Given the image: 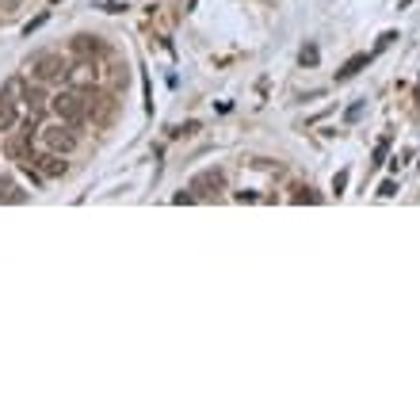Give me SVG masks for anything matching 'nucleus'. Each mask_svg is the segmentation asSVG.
Here are the masks:
<instances>
[{
	"label": "nucleus",
	"instance_id": "7ed1b4c3",
	"mask_svg": "<svg viewBox=\"0 0 420 420\" xmlns=\"http://www.w3.org/2000/svg\"><path fill=\"white\" fill-rule=\"evenodd\" d=\"M188 188H191L195 199H214V195L226 191V172H222V168H203Z\"/></svg>",
	"mask_w": 420,
	"mask_h": 420
},
{
	"label": "nucleus",
	"instance_id": "9d476101",
	"mask_svg": "<svg viewBox=\"0 0 420 420\" xmlns=\"http://www.w3.org/2000/svg\"><path fill=\"white\" fill-rule=\"evenodd\" d=\"M16 126V104L0 100V130H12Z\"/></svg>",
	"mask_w": 420,
	"mask_h": 420
},
{
	"label": "nucleus",
	"instance_id": "1a4fd4ad",
	"mask_svg": "<svg viewBox=\"0 0 420 420\" xmlns=\"http://www.w3.org/2000/svg\"><path fill=\"white\" fill-rule=\"evenodd\" d=\"M35 164L42 168V176H65V161H58V157H39Z\"/></svg>",
	"mask_w": 420,
	"mask_h": 420
},
{
	"label": "nucleus",
	"instance_id": "2eb2a0df",
	"mask_svg": "<svg viewBox=\"0 0 420 420\" xmlns=\"http://www.w3.org/2000/svg\"><path fill=\"white\" fill-rule=\"evenodd\" d=\"M378 195H382V199H390V195H397V184H394V180H386V184H382V188H378Z\"/></svg>",
	"mask_w": 420,
	"mask_h": 420
},
{
	"label": "nucleus",
	"instance_id": "9b49d317",
	"mask_svg": "<svg viewBox=\"0 0 420 420\" xmlns=\"http://www.w3.org/2000/svg\"><path fill=\"white\" fill-rule=\"evenodd\" d=\"M4 203H27V195L20 188H12V184H4V195H0Z\"/></svg>",
	"mask_w": 420,
	"mask_h": 420
},
{
	"label": "nucleus",
	"instance_id": "a211bd4d",
	"mask_svg": "<svg viewBox=\"0 0 420 420\" xmlns=\"http://www.w3.org/2000/svg\"><path fill=\"white\" fill-rule=\"evenodd\" d=\"M386 145H390V142H378V149H375V164H382V157H386Z\"/></svg>",
	"mask_w": 420,
	"mask_h": 420
},
{
	"label": "nucleus",
	"instance_id": "20e7f679",
	"mask_svg": "<svg viewBox=\"0 0 420 420\" xmlns=\"http://www.w3.org/2000/svg\"><path fill=\"white\" fill-rule=\"evenodd\" d=\"M35 130H39V126L27 123L16 138H8V157H12L16 164H23V168H31V161H35V157H31V134H35Z\"/></svg>",
	"mask_w": 420,
	"mask_h": 420
},
{
	"label": "nucleus",
	"instance_id": "dca6fc26",
	"mask_svg": "<svg viewBox=\"0 0 420 420\" xmlns=\"http://www.w3.org/2000/svg\"><path fill=\"white\" fill-rule=\"evenodd\" d=\"M172 203H180V207H184V203H195V195H191V188L188 191H180V195H176V199Z\"/></svg>",
	"mask_w": 420,
	"mask_h": 420
},
{
	"label": "nucleus",
	"instance_id": "0eeeda50",
	"mask_svg": "<svg viewBox=\"0 0 420 420\" xmlns=\"http://www.w3.org/2000/svg\"><path fill=\"white\" fill-rule=\"evenodd\" d=\"M371 58H375V54H356L352 61H344V69H336V80H352L359 69H367V65H371Z\"/></svg>",
	"mask_w": 420,
	"mask_h": 420
},
{
	"label": "nucleus",
	"instance_id": "f03ea898",
	"mask_svg": "<svg viewBox=\"0 0 420 420\" xmlns=\"http://www.w3.org/2000/svg\"><path fill=\"white\" fill-rule=\"evenodd\" d=\"M27 69H31V77L39 80V84H50V80H61L65 73H69V65H65V58H61V54L46 50V54H35Z\"/></svg>",
	"mask_w": 420,
	"mask_h": 420
},
{
	"label": "nucleus",
	"instance_id": "6ab92c4d",
	"mask_svg": "<svg viewBox=\"0 0 420 420\" xmlns=\"http://www.w3.org/2000/svg\"><path fill=\"white\" fill-rule=\"evenodd\" d=\"M409 4H413V0H397V8H409Z\"/></svg>",
	"mask_w": 420,
	"mask_h": 420
},
{
	"label": "nucleus",
	"instance_id": "4468645a",
	"mask_svg": "<svg viewBox=\"0 0 420 420\" xmlns=\"http://www.w3.org/2000/svg\"><path fill=\"white\" fill-rule=\"evenodd\" d=\"M302 65H317V46H302Z\"/></svg>",
	"mask_w": 420,
	"mask_h": 420
},
{
	"label": "nucleus",
	"instance_id": "f257e3e1",
	"mask_svg": "<svg viewBox=\"0 0 420 420\" xmlns=\"http://www.w3.org/2000/svg\"><path fill=\"white\" fill-rule=\"evenodd\" d=\"M50 111L61 119L65 126H77V123H84V115H88V92L65 88V92H58V96H50Z\"/></svg>",
	"mask_w": 420,
	"mask_h": 420
},
{
	"label": "nucleus",
	"instance_id": "6e6552de",
	"mask_svg": "<svg viewBox=\"0 0 420 420\" xmlns=\"http://www.w3.org/2000/svg\"><path fill=\"white\" fill-rule=\"evenodd\" d=\"M73 50H77L80 58H96L104 46H100V39H92V35H77V39H73Z\"/></svg>",
	"mask_w": 420,
	"mask_h": 420
},
{
	"label": "nucleus",
	"instance_id": "f3484780",
	"mask_svg": "<svg viewBox=\"0 0 420 420\" xmlns=\"http://www.w3.org/2000/svg\"><path fill=\"white\" fill-rule=\"evenodd\" d=\"M42 23H46V16H39V20H31V23H27V27H23V31H27V35H31V31H39V27H42Z\"/></svg>",
	"mask_w": 420,
	"mask_h": 420
},
{
	"label": "nucleus",
	"instance_id": "39448f33",
	"mask_svg": "<svg viewBox=\"0 0 420 420\" xmlns=\"http://www.w3.org/2000/svg\"><path fill=\"white\" fill-rule=\"evenodd\" d=\"M65 80H69V88H80V92L96 88V80H100V69H96V61H92V58H80V61L73 65L69 73H65Z\"/></svg>",
	"mask_w": 420,
	"mask_h": 420
},
{
	"label": "nucleus",
	"instance_id": "f8f14e48",
	"mask_svg": "<svg viewBox=\"0 0 420 420\" xmlns=\"http://www.w3.org/2000/svg\"><path fill=\"white\" fill-rule=\"evenodd\" d=\"M294 203H321V195H313L310 188H298V195H294Z\"/></svg>",
	"mask_w": 420,
	"mask_h": 420
},
{
	"label": "nucleus",
	"instance_id": "ddd939ff",
	"mask_svg": "<svg viewBox=\"0 0 420 420\" xmlns=\"http://www.w3.org/2000/svg\"><path fill=\"white\" fill-rule=\"evenodd\" d=\"M344 188H348V172H336V176H332V191L340 195Z\"/></svg>",
	"mask_w": 420,
	"mask_h": 420
},
{
	"label": "nucleus",
	"instance_id": "423d86ee",
	"mask_svg": "<svg viewBox=\"0 0 420 420\" xmlns=\"http://www.w3.org/2000/svg\"><path fill=\"white\" fill-rule=\"evenodd\" d=\"M42 142H46L50 153H69V149H77V134H73V126L58 123V126H46L42 130Z\"/></svg>",
	"mask_w": 420,
	"mask_h": 420
}]
</instances>
